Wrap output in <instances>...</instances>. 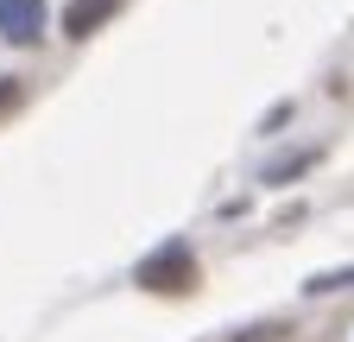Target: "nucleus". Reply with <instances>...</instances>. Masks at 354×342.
<instances>
[{"instance_id":"nucleus-1","label":"nucleus","mask_w":354,"mask_h":342,"mask_svg":"<svg viewBox=\"0 0 354 342\" xmlns=\"http://www.w3.org/2000/svg\"><path fill=\"white\" fill-rule=\"evenodd\" d=\"M140 279L146 291H171V298H184V291H196L203 285V267H196V253H190V241H165L158 253H146L140 260Z\"/></svg>"},{"instance_id":"nucleus-2","label":"nucleus","mask_w":354,"mask_h":342,"mask_svg":"<svg viewBox=\"0 0 354 342\" xmlns=\"http://www.w3.org/2000/svg\"><path fill=\"white\" fill-rule=\"evenodd\" d=\"M0 38L7 45H38L44 38V0H0Z\"/></svg>"},{"instance_id":"nucleus-3","label":"nucleus","mask_w":354,"mask_h":342,"mask_svg":"<svg viewBox=\"0 0 354 342\" xmlns=\"http://www.w3.org/2000/svg\"><path fill=\"white\" fill-rule=\"evenodd\" d=\"M114 7H120V0H70V7H64V32L70 38H88L102 19H114Z\"/></svg>"},{"instance_id":"nucleus-4","label":"nucleus","mask_w":354,"mask_h":342,"mask_svg":"<svg viewBox=\"0 0 354 342\" xmlns=\"http://www.w3.org/2000/svg\"><path fill=\"white\" fill-rule=\"evenodd\" d=\"M310 165H317V146H297V152H285V159L266 165V184H291V178H304Z\"/></svg>"},{"instance_id":"nucleus-5","label":"nucleus","mask_w":354,"mask_h":342,"mask_svg":"<svg viewBox=\"0 0 354 342\" xmlns=\"http://www.w3.org/2000/svg\"><path fill=\"white\" fill-rule=\"evenodd\" d=\"M342 285H354V267H342V273H310L304 291H342Z\"/></svg>"},{"instance_id":"nucleus-6","label":"nucleus","mask_w":354,"mask_h":342,"mask_svg":"<svg viewBox=\"0 0 354 342\" xmlns=\"http://www.w3.org/2000/svg\"><path fill=\"white\" fill-rule=\"evenodd\" d=\"M26 102V89H19V76H0V120H7L13 108Z\"/></svg>"},{"instance_id":"nucleus-7","label":"nucleus","mask_w":354,"mask_h":342,"mask_svg":"<svg viewBox=\"0 0 354 342\" xmlns=\"http://www.w3.org/2000/svg\"><path fill=\"white\" fill-rule=\"evenodd\" d=\"M285 336V323H266V330H247V336H234V342H279Z\"/></svg>"}]
</instances>
